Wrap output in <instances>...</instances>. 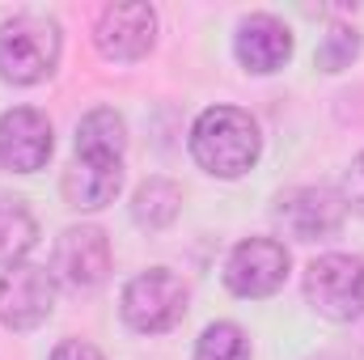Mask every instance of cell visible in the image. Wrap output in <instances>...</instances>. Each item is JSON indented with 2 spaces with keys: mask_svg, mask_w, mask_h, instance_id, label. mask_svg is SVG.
Returning <instances> with one entry per match:
<instances>
[{
  "mask_svg": "<svg viewBox=\"0 0 364 360\" xmlns=\"http://www.w3.org/2000/svg\"><path fill=\"white\" fill-rule=\"evenodd\" d=\"M186 314V284L170 268H149L123 288V322L140 335H161Z\"/></svg>",
  "mask_w": 364,
  "mask_h": 360,
  "instance_id": "cell-3",
  "label": "cell"
},
{
  "mask_svg": "<svg viewBox=\"0 0 364 360\" xmlns=\"http://www.w3.org/2000/svg\"><path fill=\"white\" fill-rule=\"evenodd\" d=\"M288 250H284V242H275V238H250V242H237L233 246V255H229V263H225V284H229V292H237V297H272L284 288V280H288Z\"/></svg>",
  "mask_w": 364,
  "mask_h": 360,
  "instance_id": "cell-7",
  "label": "cell"
},
{
  "mask_svg": "<svg viewBox=\"0 0 364 360\" xmlns=\"http://www.w3.org/2000/svg\"><path fill=\"white\" fill-rule=\"evenodd\" d=\"M191 153L212 179H242L259 162L263 136H259V123L250 119V110L212 106L191 127Z\"/></svg>",
  "mask_w": 364,
  "mask_h": 360,
  "instance_id": "cell-1",
  "label": "cell"
},
{
  "mask_svg": "<svg viewBox=\"0 0 364 360\" xmlns=\"http://www.w3.org/2000/svg\"><path fill=\"white\" fill-rule=\"evenodd\" d=\"M233 51H237V64L246 73L267 77V73L288 64V55H292V30L279 17H272V13H255V17H246L237 26Z\"/></svg>",
  "mask_w": 364,
  "mask_h": 360,
  "instance_id": "cell-11",
  "label": "cell"
},
{
  "mask_svg": "<svg viewBox=\"0 0 364 360\" xmlns=\"http://www.w3.org/2000/svg\"><path fill=\"white\" fill-rule=\"evenodd\" d=\"M38 242V221L34 212L13 199V195H0V268H17Z\"/></svg>",
  "mask_w": 364,
  "mask_h": 360,
  "instance_id": "cell-13",
  "label": "cell"
},
{
  "mask_svg": "<svg viewBox=\"0 0 364 360\" xmlns=\"http://www.w3.org/2000/svg\"><path fill=\"white\" fill-rule=\"evenodd\" d=\"M55 140H51V119L34 106H17L0 115V166L13 174H34L47 166Z\"/></svg>",
  "mask_w": 364,
  "mask_h": 360,
  "instance_id": "cell-9",
  "label": "cell"
},
{
  "mask_svg": "<svg viewBox=\"0 0 364 360\" xmlns=\"http://www.w3.org/2000/svg\"><path fill=\"white\" fill-rule=\"evenodd\" d=\"M51 275L68 288H97L110 275V242L97 225H73L55 238Z\"/></svg>",
  "mask_w": 364,
  "mask_h": 360,
  "instance_id": "cell-8",
  "label": "cell"
},
{
  "mask_svg": "<svg viewBox=\"0 0 364 360\" xmlns=\"http://www.w3.org/2000/svg\"><path fill=\"white\" fill-rule=\"evenodd\" d=\"M60 21L43 13H17L0 26V77L9 85H38L60 64Z\"/></svg>",
  "mask_w": 364,
  "mask_h": 360,
  "instance_id": "cell-2",
  "label": "cell"
},
{
  "mask_svg": "<svg viewBox=\"0 0 364 360\" xmlns=\"http://www.w3.org/2000/svg\"><path fill=\"white\" fill-rule=\"evenodd\" d=\"M195 360H250V339L237 322H212L195 344Z\"/></svg>",
  "mask_w": 364,
  "mask_h": 360,
  "instance_id": "cell-16",
  "label": "cell"
},
{
  "mask_svg": "<svg viewBox=\"0 0 364 360\" xmlns=\"http://www.w3.org/2000/svg\"><path fill=\"white\" fill-rule=\"evenodd\" d=\"M305 301L331 318L352 322L364 314V263L352 255H322L305 268Z\"/></svg>",
  "mask_w": 364,
  "mask_h": 360,
  "instance_id": "cell-4",
  "label": "cell"
},
{
  "mask_svg": "<svg viewBox=\"0 0 364 360\" xmlns=\"http://www.w3.org/2000/svg\"><path fill=\"white\" fill-rule=\"evenodd\" d=\"M157 38V13L149 4H106L97 26H93V43L106 60H140L153 51Z\"/></svg>",
  "mask_w": 364,
  "mask_h": 360,
  "instance_id": "cell-10",
  "label": "cell"
},
{
  "mask_svg": "<svg viewBox=\"0 0 364 360\" xmlns=\"http://www.w3.org/2000/svg\"><path fill=\"white\" fill-rule=\"evenodd\" d=\"M343 203L364 216V153L352 162V170H348V179H343Z\"/></svg>",
  "mask_w": 364,
  "mask_h": 360,
  "instance_id": "cell-18",
  "label": "cell"
},
{
  "mask_svg": "<svg viewBox=\"0 0 364 360\" xmlns=\"http://www.w3.org/2000/svg\"><path fill=\"white\" fill-rule=\"evenodd\" d=\"M178 212H182L178 182H170V179L140 182V191H136V199H132V221H136L140 229H166V225L178 221Z\"/></svg>",
  "mask_w": 364,
  "mask_h": 360,
  "instance_id": "cell-15",
  "label": "cell"
},
{
  "mask_svg": "<svg viewBox=\"0 0 364 360\" xmlns=\"http://www.w3.org/2000/svg\"><path fill=\"white\" fill-rule=\"evenodd\" d=\"M60 280L47 268L34 263H17L0 275V322L9 331H34L51 318L55 309V288Z\"/></svg>",
  "mask_w": 364,
  "mask_h": 360,
  "instance_id": "cell-6",
  "label": "cell"
},
{
  "mask_svg": "<svg viewBox=\"0 0 364 360\" xmlns=\"http://www.w3.org/2000/svg\"><path fill=\"white\" fill-rule=\"evenodd\" d=\"M360 55V34L352 26H331L318 43V68L322 73H343Z\"/></svg>",
  "mask_w": 364,
  "mask_h": 360,
  "instance_id": "cell-17",
  "label": "cell"
},
{
  "mask_svg": "<svg viewBox=\"0 0 364 360\" xmlns=\"http://www.w3.org/2000/svg\"><path fill=\"white\" fill-rule=\"evenodd\" d=\"M348 203L331 186H292L275 199V225L296 242H322L343 229Z\"/></svg>",
  "mask_w": 364,
  "mask_h": 360,
  "instance_id": "cell-5",
  "label": "cell"
},
{
  "mask_svg": "<svg viewBox=\"0 0 364 360\" xmlns=\"http://www.w3.org/2000/svg\"><path fill=\"white\" fill-rule=\"evenodd\" d=\"M51 360H106L93 344H85V339H64L55 352H51Z\"/></svg>",
  "mask_w": 364,
  "mask_h": 360,
  "instance_id": "cell-19",
  "label": "cell"
},
{
  "mask_svg": "<svg viewBox=\"0 0 364 360\" xmlns=\"http://www.w3.org/2000/svg\"><path fill=\"white\" fill-rule=\"evenodd\" d=\"M119 186H123V157H85V153L73 157V166L64 170V182H60L68 208L77 212H97L114 203Z\"/></svg>",
  "mask_w": 364,
  "mask_h": 360,
  "instance_id": "cell-12",
  "label": "cell"
},
{
  "mask_svg": "<svg viewBox=\"0 0 364 360\" xmlns=\"http://www.w3.org/2000/svg\"><path fill=\"white\" fill-rule=\"evenodd\" d=\"M123 149H127V127H123V115H114L110 106H97L77 123V153H85V157H123Z\"/></svg>",
  "mask_w": 364,
  "mask_h": 360,
  "instance_id": "cell-14",
  "label": "cell"
}]
</instances>
